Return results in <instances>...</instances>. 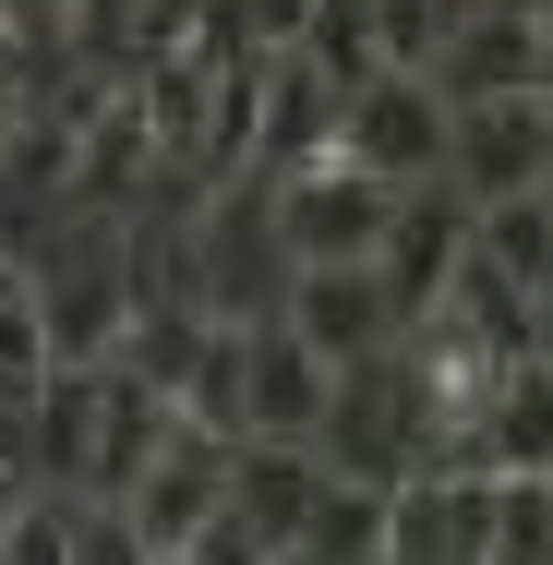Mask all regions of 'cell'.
Returning <instances> with one entry per match:
<instances>
[{"mask_svg":"<svg viewBox=\"0 0 553 565\" xmlns=\"http://www.w3.org/2000/svg\"><path fill=\"white\" fill-rule=\"evenodd\" d=\"M277 326L313 349L326 373H349V361H385V349L410 338V313L385 301V277H373V265H301V277L277 289Z\"/></svg>","mask_w":553,"mask_h":565,"instance_id":"obj_5","label":"cell"},{"mask_svg":"<svg viewBox=\"0 0 553 565\" xmlns=\"http://www.w3.org/2000/svg\"><path fill=\"white\" fill-rule=\"evenodd\" d=\"M169 422H181V409H169L145 373H120V361H109V373H97V434H85V481H73V505H120V493L157 469Z\"/></svg>","mask_w":553,"mask_h":565,"instance_id":"obj_10","label":"cell"},{"mask_svg":"<svg viewBox=\"0 0 553 565\" xmlns=\"http://www.w3.org/2000/svg\"><path fill=\"white\" fill-rule=\"evenodd\" d=\"M265 217H277V253H289V277L301 265H373V241L397 217V193H373L349 157H313V169H289V181H265Z\"/></svg>","mask_w":553,"mask_h":565,"instance_id":"obj_1","label":"cell"},{"mask_svg":"<svg viewBox=\"0 0 553 565\" xmlns=\"http://www.w3.org/2000/svg\"><path fill=\"white\" fill-rule=\"evenodd\" d=\"M434 85L445 109H481V97H530V85H553V49H542V24L518 12V0H481L457 36L434 49Z\"/></svg>","mask_w":553,"mask_h":565,"instance_id":"obj_8","label":"cell"},{"mask_svg":"<svg viewBox=\"0 0 553 565\" xmlns=\"http://www.w3.org/2000/svg\"><path fill=\"white\" fill-rule=\"evenodd\" d=\"M301 554H313V565H385V493H373V481H326Z\"/></svg>","mask_w":553,"mask_h":565,"instance_id":"obj_14","label":"cell"},{"mask_svg":"<svg viewBox=\"0 0 553 565\" xmlns=\"http://www.w3.org/2000/svg\"><path fill=\"white\" fill-rule=\"evenodd\" d=\"M445 193H457V205H518V193H553L542 85H530V97H481V109H445Z\"/></svg>","mask_w":553,"mask_h":565,"instance_id":"obj_3","label":"cell"},{"mask_svg":"<svg viewBox=\"0 0 553 565\" xmlns=\"http://www.w3.org/2000/svg\"><path fill=\"white\" fill-rule=\"evenodd\" d=\"M337 145V85L313 73V61H265L253 73V181H289V169H313Z\"/></svg>","mask_w":553,"mask_h":565,"instance_id":"obj_11","label":"cell"},{"mask_svg":"<svg viewBox=\"0 0 553 565\" xmlns=\"http://www.w3.org/2000/svg\"><path fill=\"white\" fill-rule=\"evenodd\" d=\"M157 565H181V554H157Z\"/></svg>","mask_w":553,"mask_h":565,"instance_id":"obj_26","label":"cell"},{"mask_svg":"<svg viewBox=\"0 0 553 565\" xmlns=\"http://www.w3.org/2000/svg\"><path fill=\"white\" fill-rule=\"evenodd\" d=\"M24 313H36V338H49V373H109L120 326H132V277H120L109 228H85V253H73L61 277H24Z\"/></svg>","mask_w":553,"mask_h":565,"instance_id":"obj_4","label":"cell"},{"mask_svg":"<svg viewBox=\"0 0 553 565\" xmlns=\"http://www.w3.org/2000/svg\"><path fill=\"white\" fill-rule=\"evenodd\" d=\"M542 145H553V85H542Z\"/></svg>","mask_w":553,"mask_h":565,"instance_id":"obj_24","label":"cell"},{"mask_svg":"<svg viewBox=\"0 0 553 565\" xmlns=\"http://www.w3.org/2000/svg\"><path fill=\"white\" fill-rule=\"evenodd\" d=\"M132 24H145V0H73V12H61V36H73L97 73H132Z\"/></svg>","mask_w":553,"mask_h":565,"instance_id":"obj_16","label":"cell"},{"mask_svg":"<svg viewBox=\"0 0 553 565\" xmlns=\"http://www.w3.org/2000/svg\"><path fill=\"white\" fill-rule=\"evenodd\" d=\"M313 493H326L313 446H228V530H253L265 554H301Z\"/></svg>","mask_w":553,"mask_h":565,"instance_id":"obj_12","label":"cell"},{"mask_svg":"<svg viewBox=\"0 0 553 565\" xmlns=\"http://www.w3.org/2000/svg\"><path fill=\"white\" fill-rule=\"evenodd\" d=\"M61 12H73V0H0V36L36 49V36H61Z\"/></svg>","mask_w":553,"mask_h":565,"instance_id":"obj_22","label":"cell"},{"mask_svg":"<svg viewBox=\"0 0 553 565\" xmlns=\"http://www.w3.org/2000/svg\"><path fill=\"white\" fill-rule=\"evenodd\" d=\"M337 157L373 181V193H410V181H445V97L422 73H373L337 97Z\"/></svg>","mask_w":553,"mask_h":565,"instance_id":"obj_2","label":"cell"},{"mask_svg":"<svg viewBox=\"0 0 553 565\" xmlns=\"http://www.w3.org/2000/svg\"><path fill=\"white\" fill-rule=\"evenodd\" d=\"M12 505H24V481H12V469H0V530H12Z\"/></svg>","mask_w":553,"mask_h":565,"instance_id":"obj_23","label":"cell"},{"mask_svg":"<svg viewBox=\"0 0 553 565\" xmlns=\"http://www.w3.org/2000/svg\"><path fill=\"white\" fill-rule=\"evenodd\" d=\"M36 373H49V338H36V313H24V289H12V301H0V409H24Z\"/></svg>","mask_w":553,"mask_h":565,"instance_id":"obj_18","label":"cell"},{"mask_svg":"<svg viewBox=\"0 0 553 565\" xmlns=\"http://www.w3.org/2000/svg\"><path fill=\"white\" fill-rule=\"evenodd\" d=\"M181 565H265V542H253V530H228V518H217V530H205V542H193Z\"/></svg>","mask_w":553,"mask_h":565,"instance_id":"obj_21","label":"cell"},{"mask_svg":"<svg viewBox=\"0 0 553 565\" xmlns=\"http://www.w3.org/2000/svg\"><path fill=\"white\" fill-rule=\"evenodd\" d=\"M228 12H241V49H253V61L301 49V24H313V0H228Z\"/></svg>","mask_w":553,"mask_h":565,"instance_id":"obj_20","label":"cell"},{"mask_svg":"<svg viewBox=\"0 0 553 565\" xmlns=\"http://www.w3.org/2000/svg\"><path fill=\"white\" fill-rule=\"evenodd\" d=\"M326 397H337V373L277 313L241 326V446H313L326 434Z\"/></svg>","mask_w":553,"mask_h":565,"instance_id":"obj_7","label":"cell"},{"mask_svg":"<svg viewBox=\"0 0 553 565\" xmlns=\"http://www.w3.org/2000/svg\"><path fill=\"white\" fill-rule=\"evenodd\" d=\"M73 565H157V554L132 542V518H120V505H73Z\"/></svg>","mask_w":553,"mask_h":565,"instance_id":"obj_19","label":"cell"},{"mask_svg":"<svg viewBox=\"0 0 553 565\" xmlns=\"http://www.w3.org/2000/svg\"><path fill=\"white\" fill-rule=\"evenodd\" d=\"M0 565H73V505L61 493H24L12 530H0Z\"/></svg>","mask_w":553,"mask_h":565,"instance_id":"obj_17","label":"cell"},{"mask_svg":"<svg viewBox=\"0 0 553 565\" xmlns=\"http://www.w3.org/2000/svg\"><path fill=\"white\" fill-rule=\"evenodd\" d=\"M277 61H313L337 97L349 85H373L385 73V36H373V0H313V24H301V49H277Z\"/></svg>","mask_w":553,"mask_h":565,"instance_id":"obj_13","label":"cell"},{"mask_svg":"<svg viewBox=\"0 0 553 565\" xmlns=\"http://www.w3.org/2000/svg\"><path fill=\"white\" fill-rule=\"evenodd\" d=\"M265 565H313V554H265Z\"/></svg>","mask_w":553,"mask_h":565,"instance_id":"obj_25","label":"cell"},{"mask_svg":"<svg viewBox=\"0 0 553 565\" xmlns=\"http://www.w3.org/2000/svg\"><path fill=\"white\" fill-rule=\"evenodd\" d=\"M457 253H469V205H457L445 181H422V193H397V217L373 241V277H385L397 313H434L445 277H457Z\"/></svg>","mask_w":553,"mask_h":565,"instance_id":"obj_9","label":"cell"},{"mask_svg":"<svg viewBox=\"0 0 553 565\" xmlns=\"http://www.w3.org/2000/svg\"><path fill=\"white\" fill-rule=\"evenodd\" d=\"M481 0H373V36H385V73H434V49L469 24Z\"/></svg>","mask_w":553,"mask_h":565,"instance_id":"obj_15","label":"cell"},{"mask_svg":"<svg viewBox=\"0 0 553 565\" xmlns=\"http://www.w3.org/2000/svg\"><path fill=\"white\" fill-rule=\"evenodd\" d=\"M120 518H132L145 554H193V542L228 518V446L193 434V422H169V446H157V469L120 493Z\"/></svg>","mask_w":553,"mask_h":565,"instance_id":"obj_6","label":"cell"}]
</instances>
